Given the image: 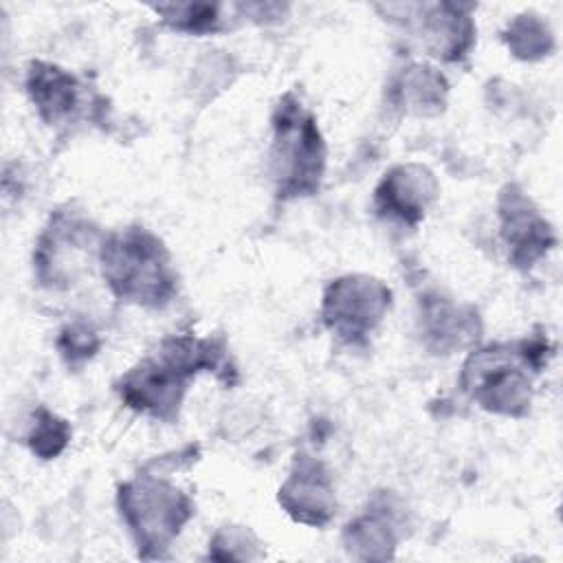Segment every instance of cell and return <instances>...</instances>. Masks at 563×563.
<instances>
[{
	"label": "cell",
	"instance_id": "1",
	"mask_svg": "<svg viewBox=\"0 0 563 563\" xmlns=\"http://www.w3.org/2000/svg\"><path fill=\"white\" fill-rule=\"evenodd\" d=\"M224 350L211 339L180 334L165 339L156 354L147 356L121 376L117 389L123 402L161 420H174L198 372H220Z\"/></svg>",
	"mask_w": 563,
	"mask_h": 563
},
{
	"label": "cell",
	"instance_id": "2",
	"mask_svg": "<svg viewBox=\"0 0 563 563\" xmlns=\"http://www.w3.org/2000/svg\"><path fill=\"white\" fill-rule=\"evenodd\" d=\"M550 354L548 336L486 345L466 358L460 385L486 411L526 416L532 402V376L541 372Z\"/></svg>",
	"mask_w": 563,
	"mask_h": 563
},
{
	"label": "cell",
	"instance_id": "3",
	"mask_svg": "<svg viewBox=\"0 0 563 563\" xmlns=\"http://www.w3.org/2000/svg\"><path fill=\"white\" fill-rule=\"evenodd\" d=\"M101 273L121 301L163 308L176 295V273L167 246L143 227L112 233L99 246Z\"/></svg>",
	"mask_w": 563,
	"mask_h": 563
},
{
	"label": "cell",
	"instance_id": "4",
	"mask_svg": "<svg viewBox=\"0 0 563 563\" xmlns=\"http://www.w3.org/2000/svg\"><path fill=\"white\" fill-rule=\"evenodd\" d=\"M271 169L277 198L312 196L325 169V143L317 119L292 95H284L273 114Z\"/></svg>",
	"mask_w": 563,
	"mask_h": 563
},
{
	"label": "cell",
	"instance_id": "5",
	"mask_svg": "<svg viewBox=\"0 0 563 563\" xmlns=\"http://www.w3.org/2000/svg\"><path fill=\"white\" fill-rule=\"evenodd\" d=\"M119 510L143 559L161 556L194 515V501L172 482L143 473L119 488Z\"/></svg>",
	"mask_w": 563,
	"mask_h": 563
},
{
	"label": "cell",
	"instance_id": "6",
	"mask_svg": "<svg viewBox=\"0 0 563 563\" xmlns=\"http://www.w3.org/2000/svg\"><path fill=\"white\" fill-rule=\"evenodd\" d=\"M389 303L391 290L380 279L345 275L325 288L321 317L339 339L358 343L383 321Z\"/></svg>",
	"mask_w": 563,
	"mask_h": 563
},
{
	"label": "cell",
	"instance_id": "7",
	"mask_svg": "<svg viewBox=\"0 0 563 563\" xmlns=\"http://www.w3.org/2000/svg\"><path fill=\"white\" fill-rule=\"evenodd\" d=\"M499 220L501 238L517 266H532L556 244L550 222L539 213L530 198L512 185L501 191Z\"/></svg>",
	"mask_w": 563,
	"mask_h": 563
},
{
	"label": "cell",
	"instance_id": "8",
	"mask_svg": "<svg viewBox=\"0 0 563 563\" xmlns=\"http://www.w3.org/2000/svg\"><path fill=\"white\" fill-rule=\"evenodd\" d=\"M95 229L79 218L68 213H55L37 242L35 266L42 284L64 286L73 279V268L79 264V255H84L92 242Z\"/></svg>",
	"mask_w": 563,
	"mask_h": 563
},
{
	"label": "cell",
	"instance_id": "9",
	"mask_svg": "<svg viewBox=\"0 0 563 563\" xmlns=\"http://www.w3.org/2000/svg\"><path fill=\"white\" fill-rule=\"evenodd\" d=\"M279 504L295 521L328 523L336 510V499L325 468L308 455H297L290 477L279 488Z\"/></svg>",
	"mask_w": 563,
	"mask_h": 563
},
{
	"label": "cell",
	"instance_id": "10",
	"mask_svg": "<svg viewBox=\"0 0 563 563\" xmlns=\"http://www.w3.org/2000/svg\"><path fill=\"white\" fill-rule=\"evenodd\" d=\"M435 176L424 165H398L389 169L376 187V209L383 216L416 224L435 200Z\"/></svg>",
	"mask_w": 563,
	"mask_h": 563
},
{
	"label": "cell",
	"instance_id": "11",
	"mask_svg": "<svg viewBox=\"0 0 563 563\" xmlns=\"http://www.w3.org/2000/svg\"><path fill=\"white\" fill-rule=\"evenodd\" d=\"M26 90L37 108V114L48 125L70 123L81 112L84 86L73 73L55 64L31 62L26 75Z\"/></svg>",
	"mask_w": 563,
	"mask_h": 563
},
{
	"label": "cell",
	"instance_id": "12",
	"mask_svg": "<svg viewBox=\"0 0 563 563\" xmlns=\"http://www.w3.org/2000/svg\"><path fill=\"white\" fill-rule=\"evenodd\" d=\"M422 11L418 33L424 40V46L431 51V55L455 62L473 44L475 26L471 22V15L466 13L468 7L460 4H418Z\"/></svg>",
	"mask_w": 563,
	"mask_h": 563
},
{
	"label": "cell",
	"instance_id": "13",
	"mask_svg": "<svg viewBox=\"0 0 563 563\" xmlns=\"http://www.w3.org/2000/svg\"><path fill=\"white\" fill-rule=\"evenodd\" d=\"M424 334L435 343V350L449 352L473 336V317H464L453 303L442 297H427L422 306Z\"/></svg>",
	"mask_w": 563,
	"mask_h": 563
},
{
	"label": "cell",
	"instance_id": "14",
	"mask_svg": "<svg viewBox=\"0 0 563 563\" xmlns=\"http://www.w3.org/2000/svg\"><path fill=\"white\" fill-rule=\"evenodd\" d=\"M345 543L350 552L363 559H389L391 548L396 545L394 521L387 515L369 510L347 526Z\"/></svg>",
	"mask_w": 563,
	"mask_h": 563
},
{
	"label": "cell",
	"instance_id": "15",
	"mask_svg": "<svg viewBox=\"0 0 563 563\" xmlns=\"http://www.w3.org/2000/svg\"><path fill=\"white\" fill-rule=\"evenodd\" d=\"M504 40H506L508 48L512 51V55H517L519 59H539V57L548 55L554 44L548 24L543 20H539V15H532V13L517 15L508 24Z\"/></svg>",
	"mask_w": 563,
	"mask_h": 563
},
{
	"label": "cell",
	"instance_id": "16",
	"mask_svg": "<svg viewBox=\"0 0 563 563\" xmlns=\"http://www.w3.org/2000/svg\"><path fill=\"white\" fill-rule=\"evenodd\" d=\"M444 92H446V81L433 68L411 66L402 75L400 95L407 101V106L413 108L416 112H427L429 108H433L435 112L438 108H442Z\"/></svg>",
	"mask_w": 563,
	"mask_h": 563
},
{
	"label": "cell",
	"instance_id": "17",
	"mask_svg": "<svg viewBox=\"0 0 563 563\" xmlns=\"http://www.w3.org/2000/svg\"><path fill=\"white\" fill-rule=\"evenodd\" d=\"M156 13L163 20L185 33H213L220 29V7L207 2H172V4H156Z\"/></svg>",
	"mask_w": 563,
	"mask_h": 563
},
{
	"label": "cell",
	"instance_id": "18",
	"mask_svg": "<svg viewBox=\"0 0 563 563\" xmlns=\"http://www.w3.org/2000/svg\"><path fill=\"white\" fill-rule=\"evenodd\" d=\"M70 440V427L48 409H40L29 431V446L42 460L57 457Z\"/></svg>",
	"mask_w": 563,
	"mask_h": 563
},
{
	"label": "cell",
	"instance_id": "19",
	"mask_svg": "<svg viewBox=\"0 0 563 563\" xmlns=\"http://www.w3.org/2000/svg\"><path fill=\"white\" fill-rule=\"evenodd\" d=\"M59 352L68 365H77L88 361L101 345L97 332L88 323H70L62 330Z\"/></svg>",
	"mask_w": 563,
	"mask_h": 563
}]
</instances>
